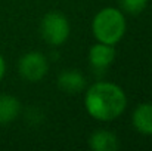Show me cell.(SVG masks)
I'll use <instances>...</instances> for the list:
<instances>
[{"instance_id":"ba28073f","label":"cell","mask_w":152,"mask_h":151,"mask_svg":"<svg viewBox=\"0 0 152 151\" xmlns=\"http://www.w3.org/2000/svg\"><path fill=\"white\" fill-rule=\"evenodd\" d=\"M89 147L95 151H115L120 148V142L114 132L101 129L90 135Z\"/></svg>"},{"instance_id":"3957f363","label":"cell","mask_w":152,"mask_h":151,"mask_svg":"<svg viewBox=\"0 0 152 151\" xmlns=\"http://www.w3.org/2000/svg\"><path fill=\"white\" fill-rule=\"evenodd\" d=\"M69 21L61 12H49L40 22V34L46 43L52 46H61L69 37Z\"/></svg>"},{"instance_id":"30bf717a","label":"cell","mask_w":152,"mask_h":151,"mask_svg":"<svg viewBox=\"0 0 152 151\" xmlns=\"http://www.w3.org/2000/svg\"><path fill=\"white\" fill-rule=\"evenodd\" d=\"M148 1L149 0H120V6L126 13L139 15L146 9Z\"/></svg>"},{"instance_id":"8992f818","label":"cell","mask_w":152,"mask_h":151,"mask_svg":"<svg viewBox=\"0 0 152 151\" xmlns=\"http://www.w3.org/2000/svg\"><path fill=\"white\" fill-rule=\"evenodd\" d=\"M115 59V49L112 45H106L98 42L89 50V62L96 70L108 68Z\"/></svg>"},{"instance_id":"6da1fadb","label":"cell","mask_w":152,"mask_h":151,"mask_svg":"<svg viewBox=\"0 0 152 151\" xmlns=\"http://www.w3.org/2000/svg\"><path fill=\"white\" fill-rule=\"evenodd\" d=\"M86 111L98 122H112L127 108L126 92L115 83L96 82L84 95Z\"/></svg>"},{"instance_id":"8fae6325","label":"cell","mask_w":152,"mask_h":151,"mask_svg":"<svg viewBox=\"0 0 152 151\" xmlns=\"http://www.w3.org/2000/svg\"><path fill=\"white\" fill-rule=\"evenodd\" d=\"M27 120H28L30 124L36 126V124H39V123H42L45 120V114L40 110H37V108H30L28 113H27Z\"/></svg>"},{"instance_id":"5b68a950","label":"cell","mask_w":152,"mask_h":151,"mask_svg":"<svg viewBox=\"0 0 152 151\" xmlns=\"http://www.w3.org/2000/svg\"><path fill=\"white\" fill-rule=\"evenodd\" d=\"M58 86L61 91H64L68 95L80 94L86 89L87 80L86 77L75 70H65L58 76Z\"/></svg>"},{"instance_id":"277c9868","label":"cell","mask_w":152,"mask_h":151,"mask_svg":"<svg viewBox=\"0 0 152 151\" xmlns=\"http://www.w3.org/2000/svg\"><path fill=\"white\" fill-rule=\"evenodd\" d=\"M48 71H49V61H48L46 55H43L42 52H37V50L24 53L18 62L19 76L24 80L31 82V83H37V82L43 80V77L48 74Z\"/></svg>"},{"instance_id":"7a4b0ae2","label":"cell","mask_w":152,"mask_h":151,"mask_svg":"<svg viewBox=\"0 0 152 151\" xmlns=\"http://www.w3.org/2000/svg\"><path fill=\"white\" fill-rule=\"evenodd\" d=\"M127 22L126 16L120 9L103 7L92 21V31L98 42L106 45H117L126 34Z\"/></svg>"},{"instance_id":"9c48e42d","label":"cell","mask_w":152,"mask_h":151,"mask_svg":"<svg viewBox=\"0 0 152 151\" xmlns=\"http://www.w3.org/2000/svg\"><path fill=\"white\" fill-rule=\"evenodd\" d=\"M21 113V102L12 95H0V124L13 122Z\"/></svg>"},{"instance_id":"7c38bea8","label":"cell","mask_w":152,"mask_h":151,"mask_svg":"<svg viewBox=\"0 0 152 151\" xmlns=\"http://www.w3.org/2000/svg\"><path fill=\"white\" fill-rule=\"evenodd\" d=\"M4 73H6V61H4L3 55L0 53V80L4 77Z\"/></svg>"},{"instance_id":"52a82bcc","label":"cell","mask_w":152,"mask_h":151,"mask_svg":"<svg viewBox=\"0 0 152 151\" xmlns=\"http://www.w3.org/2000/svg\"><path fill=\"white\" fill-rule=\"evenodd\" d=\"M133 127L142 135H152V104L143 102L137 105L132 116Z\"/></svg>"}]
</instances>
